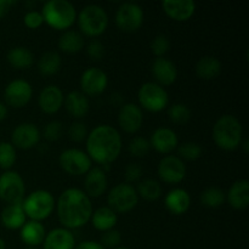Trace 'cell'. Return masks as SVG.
I'll return each instance as SVG.
<instances>
[{"instance_id": "6da1fadb", "label": "cell", "mask_w": 249, "mask_h": 249, "mask_svg": "<svg viewBox=\"0 0 249 249\" xmlns=\"http://www.w3.org/2000/svg\"><path fill=\"white\" fill-rule=\"evenodd\" d=\"M56 213L62 228L75 230L87 225L94 212L91 198L78 187L66 189L56 202Z\"/></svg>"}, {"instance_id": "7a4b0ae2", "label": "cell", "mask_w": 249, "mask_h": 249, "mask_svg": "<svg viewBox=\"0 0 249 249\" xmlns=\"http://www.w3.org/2000/svg\"><path fill=\"white\" fill-rule=\"evenodd\" d=\"M88 156L92 162L102 167H108L118 160L123 148L121 133L109 124L95 126L85 140Z\"/></svg>"}, {"instance_id": "3957f363", "label": "cell", "mask_w": 249, "mask_h": 249, "mask_svg": "<svg viewBox=\"0 0 249 249\" xmlns=\"http://www.w3.org/2000/svg\"><path fill=\"white\" fill-rule=\"evenodd\" d=\"M212 135L214 143L220 150L231 152L241 147L243 141V126L237 117L224 114L214 123Z\"/></svg>"}, {"instance_id": "277c9868", "label": "cell", "mask_w": 249, "mask_h": 249, "mask_svg": "<svg viewBox=\"0 0 249 249\" xmlns=\"http://www.w3.org/2000/svg\"><path fill=\"white\" fill-rule=\"evenodd\" d=\"M40 12L44 23L56 31H68L77 22V10L68 0H49Z\"/></svg>"}, {"instance_id": "5b68a950", "label": "cell", "mask_w": 249, "mask_h": 249, "mask_svg": "<svg viewBox=\"0 0 249 249\" xmlns=\"http://www.w3.org/2000/svg\"><path fill=\"white\" fill-rule=\"evenodd\" d=\"M77 22L80 33L90 38H96L106 32L108 27V15L100 5L89 4L77 14Z\"/></svg>"}, {"instance_id": "8992f818", "label": "cell", "mask_w": 249, "mask_h": 249, "mask_svg": "<svg viewBox=\"0 0 249 249\" xmlns=\"http://www.w3.org/2000/svg\"><path fill=\"white\" fill-rule=\"evenodd\" d=\"M22 207L29 220L43 221L50 218L56 207L55 197L46 190H36L24 197Z\"/></svg>"}, {"instance_id": "52a82bcc", "label": "cell", "mask_w": 249, "mask_h": 249, "mask_svg": "<svg viewBox=\"0 0 249 249\" xmlns=\"http://www.w3.org/2000/svg\"><path fill=\"white\" fill-rule=\"evenodd\" d=\"M138 101L141 109L160 113L169 107V94L162 85L155 82L143 83L138 91Z\"/></svg>"}, {"instance_id": "ba28073f", "label": "cell", "mask_w": 249, "mask_h": 249, "mask_svg": "<svg viewBox=\"0 0 249 249\" xmlns=\"http://www.w3.org/2000/svg\"><path fill=\"white\" fill-rule=\"evenodd\" d=\"M139 203L135 187L126 182L117 184L107 195V206L117 214H125L133 211Z\"/></svg>"}, {"instance_id": "9c48e42d", "label": "cell", "mask_w": 249, "mask_h": 249, "mask_svg": "<svg viewBox=\"0 0 249 249\" xmlns=\"http://www.w3.org/2000/svg\"><path fill=\"white\" fill-rule=\"evenodd\" d=\"M26 197V184L21 175L7 170L0 175V199L6 204L22 203Z\"/></svg>"}, {"instance_id": "30bf717a", "label": "cell", "mask_w": 249, "mask_h": 249, "mask_svg": "<svg viewBox=\"0 0 249 249\" xmlns=\"http://www.w3.org/2000/svg\"><path fill=\"white\" fill-rule=\"evenodd\" d=\"M61 169L68 175L79 177L85 175L92 168V160L85 151L79 148H67L58 157Z\"/></svg>"}, {"instance_id": "8fae6325", "label": "cell", "mask_w": 249, "mask_h": 249, "mask_svg": "<svg viewBox=\"0 0 249 249\" xmlns=\"http://www.w3.org/2000/svg\"><path fill=\"white\" fill-rule=\"evenodd\" d=\"M116 24L122 32L134 33L143 24V10L135 2H124L117 9Z\"/></svg>"}, {"instance_id": "7c38bea8", "label": "cell", "mask_w": 249, "mask_h": 249, "mask_svg": "<svg viewBox=\"0 0 249 249\" xmlns=\"http://www.w3.org/2000/svg\"><path fill=\"white\" fill-rule=\"evenodd\" d=\"M79 85L80 92H83L87 97L99 96L107 89L108 75L101 68L89 67L80 75Z\"/></svg>"}, {"instance_id": "4fadbf2b", "label": "cell", "mask_w": 249, "mask_h": 249, "mask_svg": "<svg viewBox=\"0 0 249 249\" xmlns=\"http://www.w3.org/2000/svg\"><path fill=\"white\" fill-rule=\"evenodd\" d=\"M186 165L178 156H164L157 167L158 178L165 184L177 185L186 178Z\"/></svg>"}, {"instance_id": "5bb4252c", "label": "cell", "mask_w": 249, "mask_h": 249, "mask_svg": "<svg viewBox=\"0 0 249 249\" xmlns=\"http://www.w3.org/2000/svg\"><path fill=\"white\" fill-rule=\"evenodd\" d=\"M33 97V88L27 80L15 79L6 85L4 90V100L6 106L14 108H23Z\"/></svg>"}, {"instance_id": "9a60e30c", "label": "cell", "mask_w": 249, "mask_h": 249, "mask_svg": "<svg viewBox=\"0 0 249 249\" xmlns=\"http://www.w3.org/2000/svg\"><path fill=\"white\" fill-rule=\"evenodd\" d=\"M41 138L38 126L33 123H21L12 130L11 143L18 150H31L36 147Z\"/></svg>"}, {"instance_id": "2e32d148", "label": "cell", "mask_w": 249, "mask_h": 249, "mask_svg": "<svg viewBox=\"0 0 249 249\" xmlns=\"http://www.w3.org/2000/svg\"><path fill=\"white\" fill-rule=\"evenodd\" d=\"M143 123V113L140 106L133 102L122 105L118 112V125L124 133L135 134Z\"/></svg>"}, {"instance_id": "e0dca14e", "label": "cell", "mask_w": 249, "mask_h": 249, "mask_svg": "<svg viewBox=\"0 0 249 249\" xmlns=\"http://www.w3.org/2000/svg\"><path fill=\"white\" fill-rule=\"evenodd\" d=\"M151 148L162 155H169L179 146V138L173 129L167 126L157 128L150 138Z\"/></svg>"}, {"instance_id": "ac0fdd59", "label": "cell", "mask_w": 249, "mask_h": 249, "mask_svg": "<svg viewBox=\"0 0 249 249\" xmlns=\"http://www.w3.org/2000/svg\"><path fill=\"white\" fill-rule=\"evenodd\" d=\"M65 95L57 85H48L40 91L38 97L39 108L45 114H55L63 107Z\"/></svg>"}, {"instance_id": "d6986e66", "label": "cell", "mask_w": 249, "mask_h": 249, "mask_svg": "<svg viewBox=\"0 0 249 249\" xmlns=\"http://www.w3.org/2000/svg\"><path fill=\"white\" fill-rule=\"evenodd\" d=\"M164 14L177 22H186L196 12V2L194 0H164L162 2Z\"/></svg>"}, {"instance_id": "ffe728a7", "label": "cell", "mask_w": 249, "mask_h": 249, "mask_svg": "<svg viewBox=\"0 0 249 249\" xmlns=\"http://www.w3.org/2000/svg\"><path fill=\"white\" fill-rule=\"evenodd\" d=\"M108 186L106 172L101 167H92L85 174L84 178V190L83 191L90 198H99L106 192Z\"/></svg>"}, {"instance_id": "44dd1931", "label": "cell", "mask_w": 249, "mask_h": 249, "mask_svg": "<svg viewBox=\"0 0 249 249\" xmlns=\"http://www.w3.org/2000/svg\"><path fill=\"white\" fill-rule=\"evenodd\" d=\"M151 73L157 84L164 87L174 84L178 79V68L173 61L165 57H158L151 66Z\"/></svg>"}, {"instance_id": "7402d4cb", "label": "cell", "mask_w": 249, "mask_h": 249, "mask_svg": "<svg viewBox=\"0 0 249 249\" xmlns=\"http://www.w3.org/2000/svg\"><path fill=\"white\" fill-rule=\"evenodd\" d=\"M164 206L173 215H184L191 207V196L186 190L175 187L165 195Z\"/></svg>"}, {"instance_id": "603a6c76", "label": "cell", "mask_w": 249, "mask_h": 249, "mask_svg": "<svg viewBox=\"0 0 249 249\" xmlns=\"http://www.w3.org/2000/svg\"><path fill=\"white\" fill-rule=\"evenodd\" d=\"M75 237L72 231L65 228H56L46 232L43 249H74Z\"/></svg>"}, {"instance_id": "cb8c5ba5", "label": "cell", "mask_w": 249, "mask_h": 249, "mask_svg": "<svg viewBox=\"0 0 249 249\" xmlns=\"http://www.w3.org/2000/svg\"><path fill=\"white\" fill-rule=\"evenodd\" d=\"M46 236L45 226L40 221L28 220L19 229V237L27 247H39Z\"/></svg>"}, {"instance_id": "d4e9b609", "label": "cell", "mask_w": 249, "mask_h": 249, "mask_svg": "<svg viewBox=\"0 0 249 249\" xmlns=\"http://www.w3.org/2000/svg\"><path fill=\"white\" fill-rule=\"evenodd\" d=\"M65 108L71 117L75 119L84 118L90 109L89 99L83 92L71 91L65 96Z\"/></svg>"}, {"instance_id": "484cf974", "label": "cell", "mask_w": 249, "mask_h": 249, "mask_svg": "<svg viewBox=\"0 0 249 249\" xmlns=\"http://www.w3.org/2000/svg\"><path fill=\"white\" fill-rule=\"evenodd\" d=\"M226 201L237 211H243L249 206V181L248 180H237L231 185L226 194Z\"/></svg>"}, {"instance_id": "4316f807", "label": "cell", "mask_w": 249, "mask_h": 249, "mask_svg": "<svg viewBox=\"0 0 249 249\" xmlns=\"http://www.w3.org/2000/svg\"><path fill=\"white\" fill-rule=\"evenodd\" d=\"M0 220L4 228L9 230H19L27 221L22 203L6 204L0 214Z\"/></svg>"}, {"instance_id": "83f0119b", "label": "cell", "mask_w": 249, "mask_h": 249, "mask_svg": "<svg viewBox=\"0 0 249 249\" xmlns=\"http://www.w3.org/2000/svg\"><path fill=\"white\" fill-rule=\"evenodd\" d=\"M90 223L94 226L95 230L105 232V231L116 229L117 223H118V215L108 206L100 207L92 212Z\"/></svg>"}, {"instance_id": "f1b7e54d", "label": "cell", "mask_w": 249, "mask_h": 249, "mask_svg": "<svg viewBox=\"0 0 249 249\" xmlns=\"http://www.w3.org/2000/svg\"><path fill=\"white\" fill-rule=\"evenodd\" d=\"M223 66L214 56H203L197 61L195 66V73L202 80H213L220 75Z\"/></svg>"}, {"instance_id": "f546056e", "label": "cell", "mask_w": 249, "mask_h": 249, "mask_svg": "<svg viewBox=\"0 0 249 249\" xmlns=\"http://www.w3.org/2000/svg\"><path fill=\"white\" fill-rule=\"evenodd\" d=\"M84 48V36L80 32L68 29L61 34L58 39V49L65 53H77Z\"/></svg>"}, {"instance_id": "4dcf8cb0", "label": "cell", "mask_w": 249, "mask_h": 249, "mask_svg": "<svg viewBox=\"0 0 249 249\" xmlns=\"http://www.w3.org/2000/svg\"><path fill=\"white\" fill-rule=\"evenodd\" d=\"M6 60L9 65L16 70H27L33 65L34 56L26 46H15L7 51Z\"/></svg>"}, {"instance_id": "1f68e13d", "label": "cell", "mask_w": 249, "mask_h": 249, "mask_svg": "<svg viewBox=\"0 0 249 249\" xmlns=\"http://www.w3.org/2000/svg\"><path fill=\"white\" fill-rule=\"evenodd\" d=\"M62 66V58L55 51H48L38 61L39 73L44 77H50L55 75Z\"/></svg>"}, {"instance_id": "d6a6232c", "label": "cell", "mask_w": 249, "mask_h": 249, "mask_svg": "<svg viewBox=\"0 0 249 249\" xmlns=\"http://www.w3.org/2000/svg\"><path fill=\"white\" fill-rule=\"evenodd\" d=\"M139 198H143L145 201L155 202L162 196V186L155 179H145L140 181L136 187Z\"/></svg>"}, {"instance_id": "836d02e7", "label": "cell", "mask_w": 249, "mask_h": 249, "mask_svg": "<svg viewBox=\"0 0 249 249\" xmlns=\"http://www.w3.org/2000/svg\"><path fill=\"white\" fill-rule=\"evenodd\" d=\"M202 206L209 209H215L223 206L226 202V194L219 187H207L199 196Z\"/></svg>"}, {"instance_id": "e575fe53", "label": "cell", "mask_w": 249, "mask_h": 249, "mask_svg": "<svg viewBox=\"0 0 249 249\" xmlns=\"http://www.w3.org/2000/svg\"><path fill=\"white\" fill-rule=\"evenodd\" d=\"M168 117L175 124H186L191 119V109L186 104L178 102L168 107Z\"/></svg>"}, {"instance_id": "d590c367", "label": "cell", "mask_w": 249, "mask_h": 249, "mask_svg": "<svg viewBox=\"0 0 249 249\" xmlns=\"http://www.w3.org/2000/svg\"><path fill=\"white\" fill-rule=\"evenodd\" d=\"M17 160L16 148L12 146L11 142L2 141L0 142V168L5 172L11 170Z\"/></svg>"}, {"instance_id": "8d00e7d4", "label": "cell", "mask_w": 249, "mask_h": 249, "mask_svg": "<svg viewBox=\"0 0 249 249\" xmlns=\"http://www.w3.org/2000/svg\"><path fill=\"white\" fill-rule=\"evenodd\" d=\"M178 157L181 160H189L194 162L201 158L203 153V148L199 143L196 142H185L178 146Z\"/></svg>"}, {"instance_id": "74e56055", "label": "cell", "mask_w": 249, "mask_h": 249, "mask_svg": "<svg viewBox=\"0 0 249 249\" xmlns=\"http://www.w3.org/2000/svg\"><path fill=\"white\" fill-rule=\"evenodd\" d=\"M128 151L133 157L143 158L148 155L151 151L150 141L142 136H135L130 140L128 146Z\"/></svg>"}, {"instance_id": "f35d334b", "label": "cell", "mask_w": 249, "mask_h": 249, "mask_svg": "<svg viewBox=\"0 0 249 249\" xmlns=\"http://www.w3.org/2000/svg\"><path fill=\"white\" fill-rule=\"evenodd\" d=\"M169 50H170V41L169 39H168V36H163V34H160V36H155L153 40L151 41V51H152L153 55L156 56V58L164 57Z\"/></svg>"}, {"instance_id": "ab89813d", "label": "cell", "mask_w": 249, "mask_h": 249, "mask_svg": "<svg viewBox=\"0 0 249 249\" xmlns=\"http://www.w3.org/2000/svg\"><path fill=\"white\" fill-rule=\"evenodd\" d=\"M62 133H63L62 123L58 121H51L44 126L41 136H44L45 140L50 141V142H53V141L60 140L61 136H62Z\"/></svg>"}, {"instance_id": "60d3db41", "label": "cell", "mask_w": 249, "mask_h": 249, "mask_svg": "<svg viewBox=\"0 0 249 249\" xmlns=\"http://www.w3.org/2000/svg\"><path fill=\"white\" fill-rule=\"evenodd\" d=\"M122 242V235L117 229H112V230L105 231L102 232L101 240H100V243L104 246V248L108 249H114L121 246Z\"/></svg>"}, {"instance_id": "b9f144b4", "label": "cell", "mask_w": 249, "mask_h": 249, "mask_svg": "<svg viewBox=\"0 0 249 249\" xmlns=\"http://www.w3.org/2000/svg\"><path fill=\"white\" fill-rule=\"evenodd\" d=\"M88 134L89 133H88L87 125L79 121L72 123L68 128V136L73 142H83L87 140Z\"/></svg>"}, {"instance_id": "7bdbcfd3", "label": "cell", "mask_w": 249, "mask_h": 249, "mask_svg": "<svg viewBox=\"0 0 249 249\" xmlns=\"http://www.w3.org/2000/svg\"><path fill=\"white\" fill-rule=\"evenodd\" d=\"M23 23L29 29H38L44 24V18L41 12L32 10L28 11L23 17Z\"/></svg>"}, {"instance_id": "ee69618b", "label": "cell", "mask_w": 249, "mask_h": 249, "mask_svg": "<svg viewBox=\"0 0 249 249\" xmlns=\"http://www.w3.org/2000/svg\"><path fill=\"white\" fill-rule=\"evenodd\" d=\"M142 168L138 163H130L126 165L125 170H124V178L126 180V184H133V182L139 181L142 177Z\"/></svg>"}, {"instance_id": "f6af8a7d", "label": "cell", "mask_w": 249, "mask_h": 249, "mask_svg": "<svg viewBox=\"0 0 249 249\" xmlns=\"http://www.w3.org/2000/svg\"><path fill=\"white\" fill-rule=\"evenodd\" d=\"M87 53L91 60L100 61L105 56V45L97 39H94L88 44Z\"/></svg>"}, {"instance_id": "bcb514c9", "label": "cell", "mask_w": 249, "mask_h": 249, "mask_svg": "<svg viewBox=\"0 0 249 249\" xmlns=\"http://www.w3.org/2000/svg\"><path fill=\"white\" fill-rule=\"evenodd\" d=\"M74 249H106V248H104V246H102L100 242L88 240V241H82L80 243L75 245Z\"/></svg>"}, {"instance_id": "7dc6e473", "label": "cell", "mask_w": 249, "mask_h": 249, "mask_svg": "<svg viewBox=\"0 0 249 249\" xmlns=\"http://www.w3.org/2000/svg\"><path fill=\"white\" fill-rule=\"evenodd\" d=\"M16 4L12 0H0V19L4 18L7 14H9L11 6Z\"/></svg>"}, {"instance_id": "c3c4849f", "label": "cell", "mask_w": 249, "mask_h": 249, "mask_svg": "<svg viewBox=\"0 0 249 249\" xmlns=\"http://www.w3.org/2000/svg\"><path fill=\"white\" fill-rule=\"evenodd\" d=\"M7 113H9L7 106L4 104V102H0V122H2L5 118H6Z\"/></svg>"}, {"instance_id": "681fc988", "label": "cell", "mask_w": 249, "mask_h": 249, "mask_svg": "<svg viewBox=\"0 0 249 249\" xmlns=\"http://www.w3.org/2000/svg\"><path fill=\"white\" fill-rule=\"evenodd\" d=\"M0 249H6V243L1 237H0Z\"/></svg>"}, {"instance_id": "f907efd6", "label": "cell", "mask_w": 249, "mask_h": 249, "mask_svg": "<svg viewBox=\"0 0 249 249\" xmlns=\"http://www.w3.org/2000/svg\"><path fill=\"white\" fill-rule=\"evenodd\" d=\"M114 249H130V248H128V247H123V246H119V247H117V248H114Z\"/></svg>"}, {"instance_id": "816d5d0a", "label": "cell", "mask_w": 249, "mask_h": 249, "mask_svg": "<svg viewBox=\"0 0 249 249\" xmlns=\"http://www.w3.org/2000/svg\"><path fill=\"white\" fill-rule=\"evenodd\" d=\"M23 249H40V248H38V247H26Z\"/></svg>"}]
</instances>
